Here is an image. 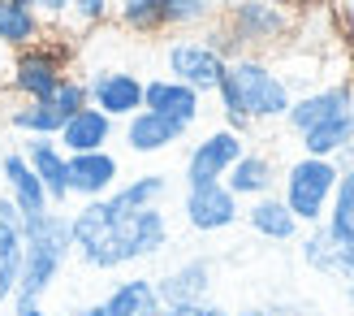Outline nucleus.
Here are the masks:
<instances>
[{"mask_svg":"<svg viewBox=\"0 0 354 316\" xmlns=\"http://www.w3.org/2000/svg\"><path fill=\"white\" fill-rule=\"evenodd\" d=\"M242 221L251 225L259 238H272V243H294V238H298V230H303V225L294 221V213L286 208V200H281V195L251 200V208L242 213Z\"/></svg>","mask_w":354,"mask_h":316,"instance_id":"25","label":"nucleus"},{"mask_svg":"<svg viewBox=\"0 0 354 316\" xmlns=\"http://www.w3.org/2000/svg\"><path fill=\"white\" fill-rule=\"evenodd\" d=\"M199 104H203L199 91H190L186 82H177L169 74L143 82V109L147 113H160V117L182 121V126H194V121H199Z\"/></svg>","mask_w":354,"mask_h":316,"instance_id":"19","label":"nucleus"},{"mask_svg":"<svg viewBox=\"0 0 354 316\" xmlns=\"http://www.w3.org/2000/svg\"><path fill=\"white\" fill-rule=\"evenodd\" d=\"M165 61H169V78L186 82L190 91H199V96L216 91L221 78H225V65H229L203 35H182V40H173Z\"/></svg>","mask_w":354,"mask_h":316,"instance_id":"7","label":"nucleus"},{"mask_svg":"<svg viewBox=\"0 0 354 316\" xmlns=\"http://www.w3.org/2000/svg\"><path fill=\"white\" fill-rule=\"evenodd\" d=\"M109 13H113V0H69V17H74V26H78V30L100 26Z\"/></svg>","mask_w":354,"mask_h":316,"instance_id":"32","label":"nucleus"},{"mask_svg":"<svg viewBox=\"0 0 354 316\" xmlns=\"http://www.w3.org/2000/svg\"><path fill=\"white\" fill-rule=\"evenodd\" d=\"M246 152V139L234 134V130H212L207 139L190 148L186 156V186H203V182H225V173L242 161Z\"/></svg>","mask_w":354,"mask_h":316,"instance_id":"9","label":"nucleus"},{"mask_svg":"<svg viewBox=\"0 0 354 316\" xmlns=\"http://www.w3.org/2000/svg\"><path fill=\"white\" fill-rule=\"evenodd\" d=\"M156 295L165 308H199L212 304V260L190 256L182 265H173L165 277H156Z\"/></svg>","mask_w":354,"mask_h":316,"instance_id":"13","label":"nucleus"},{"mask_svg":"<svg viewBox=\"0 0 354 316\" xmlns=\"http://www.w3.org/2000/svg\"><path fill=\"white\" fill-rule=\"evenodd\" d=\"M298 256H303V265L315 269L320 277H333V282L354 286V238L342 234V230H333L328 221L307 225L303 243H298Z\"/></svg>","mask_w":354,"mask_h":316,"instance_id":"8","label":"nucleus"},{"mask_svg":"<svg viewBox=\"0 0 354 316\" xmlns=\"http://www.w3.org/2000/svg\"><path fill=\"white\" fill-rule=\"evenodd\" d=\"M44 44V22L30 0H0V48L22 52Z\"/></svg>","mask_w":354,"mask_h":316,"instance_id":"24","label":"nucleus"},{"mask_svg":"<svg viewBox=\"0 0 354 316\" xmlns=\"http://www.w3.org/2000/svg\"><path fill=\"white\" fill-rule=\"evenodd\" d=\"M22 277V213L0 195V308L13 304Z\"/></svg>","mask_w":354,"mask_h":316,"instance_id":"20","label":"nucleus"},{"mask_svg":"<svg viewBox=\"0 0 354 316\" xmlns=\"http://www.w3.org/2000/svg\"><path fill=\"white\" fill-rule=\"evenodd\" d=\"M65 61H69V48H61V44H35V48L13 52L9 96H17L22 104L52 100V96H57V87L69 78L65 74Z\"/></svg>","mask_w":354,"mask_h":316,"instance_id":"6","label":"nucleus"},{"mask_svg":"<svg viewBox=\"0 0 354 316\" xmlns=\"http://www.w3.org/2000/svg\"><path fill=\"white\" fill-rule=\"evenodd\" d=\"M69 316H104V308L100 304H82V308H74Z\"/></svg>","mask_w":354,"mask_h":316,"instance_id":"37","label":"nucleus"},{"mask_svg":"<svg viewBox=\"0 0 354 316\" xmlns=\"http://www.w3.org/2000/svg\"><path fill=\"white\" fill-rule=\"evenodd\" d=\"M337 178H342L337 161H320V156H298L281 173V200H286V208L294 213L298 225H320L328 217Z\"/></svg>","mask_w":354,"mask_h":316,"instance_id":"4","label":"nucleus"},{"mask_svg":"<svg viewBox=\"0 0 354 316\" xmlns=\"http://www.w3.org/2000/svg\"><path fill=\"white\" fill-rule=\"evenodd\" d=\"M350 104H354V82H333V87H320V91L294 96L286 121H290V130H294V134H303V130H311V126H320L324 117L350 109Z\"/></svg>","mask_w":354,"mask_h":316,"instance_id":"17","label":"nucleus"},{"mask_svg":"<svg viewBox=\"0 0 354 316\" xmlns=\"http://www.w3.org/2000/svg\"><path fill=\"white\" fill-rule=\"evenodd\" d=\"M113 134H117V121L109 113H100L95 104H86V109H78L61 126L57 143H61L65 156H82V152H104V148L113 143Z\"/></svg>","mask_w":354,"mask_h":316,"instance_id":"16","label":"nucleus"},{"mask_svg":"<svg viewBox=\"0 0 354 316\" xmlns=\"http://www.w3.org/2000/svg\"><path fill=\"white\" fill-rule=\"evenodd\" d=\"M9 316H48L44 304H9Z\"/></svg>","mask_w":354,"mask_h":316,"instance_id":"36","label":"nucleus"},{"mask_svg":"<svg viewBox=\"0 0 354 316\" xmlns=\"http://www.w3.org/2000/svg\"><path fill=\"white\" fill-rule=\"evenodd\" d=\"M160 316H234V312H225L221 304H199V308H165Z\"/></svg>","mask_w":354,"mask_h":316,"instance_id":"34","label":"nucleus"},{"mask_svg":"<svg viewBox=\"0 0 354 316\" xmlns=\"http://www.w3.org/2000/svg\"><path fill=\"white\" fill-rule=\"evenodd\" d=\"M117 17H121V26L134 30V35L169 30L165 26V0H126V5H117Z\"/></svg>","mask_w":354,"mask_h":316,"instance_id":"29","label":"nucleus"},{"mask_svg":"<svg viewBox=\"0 0 354 316\" xmlns=\"http://www.w3.org/2000/svg\"><path fill=\"white\" fill-rule=\"evenodd\" d=\"M272 5H281V9H290V0H272Z\"/></svg>","mask_w":354,"mask_h":316,"instance_id":"39","label":"nucleus"},{"mask_svg":"<svg viewBox=\"0 0 354 316\" xmlns=\"http://www.w3.org/2000/svg\"><path fill=\"white\" fill-rule=\"evenodd\" d=\"M104 316H160L165 304L156 295V277H126L100 299Z\"/></svg>","mask_w":354,"mask_h":316,"instance_id":"23","label":"nucleus"},{"mask_svg":"<svg viewBox=\"0 0 354 316\" xmlns=\"http://www.w3.org/2000/svg\"><path fill=\"white\" fill-rule=\"evenodd\" d=\"M22 156L30 161L35 178H39V186L48 191V204L61 208L69 200V156L61 152L57 139H22Z\"/></svg>","mask_w":354,"mask_h":316,"instance_id":"15","label":"nucleus"},{"mask_svg":"<svg viewBox=\"0 0 354 316\" xmlns=\"http://www.w3.org/2000/svg\"><path fill=\"white\" fill-rule=\"evenodd\" d=\"M0 195L22 213V221L52 213L48 191L39 186V178H35V169L22 156V148H5V152H0Z\"/></svg>","mask_w":354,"mask_h":316,"instance_id":"11","label":"nucleus"},{"mask_svg":"<svg viewBox=\"0 0 354 316\" xmlns=\"http://www.w3.org/2000/svg\"><path fill=\"white\" fill-rule=\"evenodd\" d=\"M182 213H186V225H190V230H199V234H216V230H229V225H238L242 204H238V195H234V191H229L225 182H203V186H186Z\"/></svg>","mask_w":354,"mask_h":316,"instance_id":"10","label":"nucleus"},{"mask_svg":"<svg viewBox=\"0 0 354 316\" xmlns=\"http://www.w3.org/2000/svg\"><path fill=\"white\" fill-rule=\"evenodd\" d=\"M333 230H342L354 238V169H342L337 191H333V204H328V217H324Z\"/></svg>","mask_w":354,"mask_h":316,"instance_id":"30","label":"nucleus"},{"mask_svg":"<svg viewBox=\"0 0 354 316\" xmlns=\"http://www.w3.org/2000/svg\"><path fill=\"white\" fill-rule=\"evenodd\" d=\"M298 143H303V156H320V161H337L346 148H354V104L342 113L324 117L320 126H311L298 134Z\"/></svg>","mask_w":354,"mask_h":316,"instance_id":"21","label":"nucleus"},{"mask_svg":"<svg viewBox=\"0 0 354 316\" xmlns=\"http://www.w3.org/2000/svg\"><path fill=\"white\" fill-rule=\"evenodd\" d=\"M216 22L229 30V40L238 48H268L290 35L294 13L272 5V0H225Z\"/></svg>","mask_w":354,"mask_h":316,"instance_id":"5","label":"nucleus"},{"mask_svg":"<svg viewBox=\"0 0 354 316\" xmlns=\"http://www.w3.org/2000/svg\"><path fill=\"white\" fill-rule=\"evenodd\" d=\"M190 126H182V121H173V117H160V113H147V109H138L130 121H126V148L138 152V156H156V152H169L173 143H182Z\"/></svg>","mask_w":354,"mask_h":316,"instance_id":"18","label":"nucleus"},{"mask_svg":"<svg viewBox=\"0 0 354 316\" xmlns=\"http://www.w3.org/2000/svg\"><path fill=\"white\" fill-rule=\"evenodd\" d=\"M86 96L100 113H109L113 121H130L143 109V78L126 74V69H95L86 78Z\"/></svg>","mask_w":354,"mask_h":316,"instance_id":"12","label":"nucleus"},{"mask_svg":"<svg viewBox=\"0 0 354 316\" xmlns=\"http://www.w3.org/2000/svg\"><path fill=\"white\" fill-rule=\"evenodd\" d=\"M121 182V161L104 148V152H82V156H69V200H82V204H91V200H104V195H113Z\"/></svg>","mask_w":354,"mask_h":316,"instance_id":"14","label":"nucleus"},{"mask_svg":"<svg viewBox=\"0 0 354 316\" xmlns=\"http://www.w3.org/2000/svg\"><path fill=\"white\" fill-rule=\"evenodd\" d=\"M225 0H165V26L169 30H194L212 26L221 17Z\"/></svg>","mask_w":354,"mask_h":316,"instance_id":"28","label":"nucleus"},{"mask_svg":"<svg viewBox=\"0 0 354 316\" xmlns=\"http://www.w3.org/2000/svg\"><path fill=\"white\" fill-rule=\"evenodd\" d=\"M69 256H74V234L65 213L52 208L44 217L22 221V277H17L13 304H44V295L65 273Z\"/></svg>","mask_w":354,"mask_h":316,"instance_id":"3","label":"nucleus"},{"mask_svg":"<svg viewBox=\"0 0 354 316\" xmlns=\"http://www.w3.org/2000/svg\"><path fill=\"white\" fill-rule=\"evenodd\" d=\"M346 304H350V308H354V286H346Z\"/></svg>","mask_w":354,"mask_h":316,"instance_id":"38","label":"nucleus"},{"mask_svg":"<svg viewBox=\"0 0 354 316\" xmlns=\"http://www.w3.org/2000/svg\"><path fill=\"white\" fill-rule=\"evenodd\" d=\"M165 191H169L165 173H138L130 182H117V191L104 195V200H109L113 213H143V208H160Z\"/></svg>","mask_w":354,"mask_h":316,"instance_id":"26","label":"nucleus"},{"mask_svg":"<svg viewBox=\"0 0 354 316\" xmlns=\"http://www.w3.org/2000/svg\"><path fill=\"white\" fill-rule=\"evenodd\" d=\"M238 316H303V312H294L286 304H268V308H242Z\"/></svg>","mask_w":354,"mask_h":316,"instance_id":"35","label":"nucleus"},{"mask_svg":"<svg viewBox=\"0 0 354 316\" xmlns=\"http://www.w3.org/2000/svg\"><path fill=\"white\" fill-rule=\"evenodd\" d=\"M225 186L234 191L238 200H263V195H277V165L268 152H242V161L225 173Z\"/></svg>","mask_w":354,"mask_h":316,"instance_id":"22","label":"nucleus"},{"mask_svg":"<svg viewBox=\"0 0 354 316\" xmlns=\"http://www.w3.org/2000/svg\"><path fill=\"white\" fill-rule=\"evenodd\" d=\"M30 5H35V13H39L44 26H57V22L69 17V0H30Z\"/></svg>","mask_w":354,"mask_h":316,"instance_id":"33","label":"nucleus"},{"mask_svg":"<svg viewBox=\"0 0 354 316\" xmlns=\"http://www.w3.org/2000/svg\"><path fill=\"white\" fill-rule=\"evenodd\" d=\"M117 5H126V0H117Z\"/></svg>","mask_w":354,"mask_h":316,"instance_id":"40","label":"nucleus"},{"mask_svg":"<svg viewBox=\"0 0 354 316\" xmlns=\"http://www.w3.org/2000/svg\"><path fill=\"white\" fill-rule=\"evenodd\" d=\"M48 104H52V109H57V113L69 121V117H74L78 109H86V104H91V96H86V82H82V78H74V74H69V78L57 87V96H52Z\"/></svg>","mask_w":354,"mask_h":316,"instance_id":"31","label":"nucleus"},{"mask_svg":"<svg viewBox=\"0 0 354 316\" xmlns=\"http://www.w3.org/2000/svg\"><path fill=\"white\" fill-rule=\"evenodd\" d=\"M216 96L225 109V130H234V134H246L255 121H286L290 104H294L290 82L268 61L251 57V52H242V57L225 65Z\"/></svg>","mask_w":354,"mask_h":316,"instance_id":"2","label":"nucleus"},{"mask_svg":"<svg viewBox=\"0 0 354 316\" xmlns=\"http://www.w3.org/2000/svg\"><path fill=\"white\" fill-rule=\"evenodd\" d=\"M69 234H74V256L86 269H100V273L160 256L173 238L169 217L160 208L113 213L109 200H91L78 213H69Z\"/></svg>","mask_w":354,"mask_h":316,"instance_id":"1","label":"nucleus"},{"mask_svg":"<svg viewBox=\"0 0 354 316\" xmlns=\"http://www.w3.org/2000/svg\"><path fill=\"white\" fill-rule=\"evenodd\" d=\"M9 126L22 139H57L61 126H65V117L52 109L48 100H30V104L17 100L13 109H9Z\"/></svg>","mask_w":354,"mask_h":316,"instance_id":"27","label":"nucleus"}]
</instances>
